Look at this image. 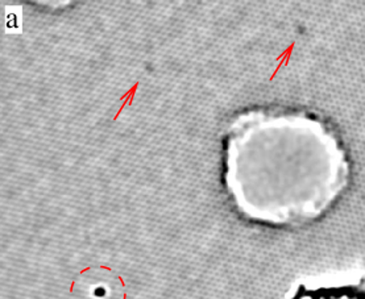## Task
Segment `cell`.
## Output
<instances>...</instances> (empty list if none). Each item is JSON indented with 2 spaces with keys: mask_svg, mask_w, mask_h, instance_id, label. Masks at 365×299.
<instances>
[{
  "mask_svg": "<svg viewBox=\"0 0 365 299\" xmlns=\"http://www.w3.org/2000/svg\"><path fill=\"white\" fill-rule=\"evenodd\" d=\"M73 299H125L122 278L108 268H88L71 286Z\"/></svg>",
  "mask_w": 365,
  "mask_h": 299,
  "instance_id": "6da1fadb",
  "label": "cell"
}]
</instances>
